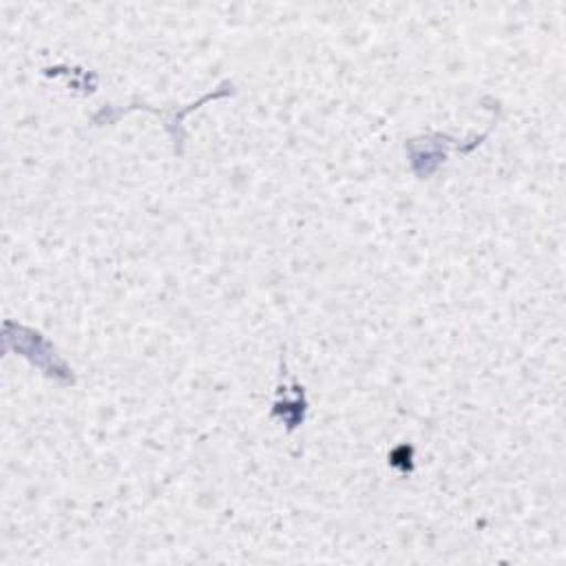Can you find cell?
<instances>
[{
  "label": "cell",
  "mask_w": 566,
  "mask_h": 566,
  "mask_svg": "<svg viewBox=\"0 0 566 566\" xmlns=\"http://www.w3.org/2000/svg\"><path fill=\"white\" fill-rule=\"evenodd\" d=\"M307 411V398L303 385L292 376L290 385L285 382V356H281V374H279V387H276V400L272 407V416L281 418L285 424V431L292 433L303 420Z\"/></svg>",
  "instance_id": "2"
},
{
  "label": "cell",
  "mask_w": 566,
  "mask_h": 566,
  "mask_svg": "<svg viewBox=\"0 0 566 566\" xmlns=\"http://www.w3.org/2000/svg\"><path fill=\"white\" fill-rule=\"evenodd\" d=\"M11 325L15 329V336L9 329H4V336L15 338V345H7V349L15 347V352H20L24 358H29L35 367H40L53 380H60L64 385L75 382L73 371L57 358L55 347L40 332L31 329V327H24V325H15V323H11Z\"/></svg>",
  "instance_id": "1"
}]
</instances>
